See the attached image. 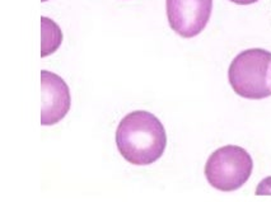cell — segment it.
<instances>
[{
    "label": "cell",
    "mask_w": 271,
    "mask_h": 202,
    "mask_svg": "<svg viewBox=\"0 0 271 202\" xmlns=\"http://www.w3.org/2000/svg\"><path fill=\"white\" fill-rule=\"evenodd\" d=\"M41 125L52 126L68 114L71 105L70 89L60 75L41 71Z\"/></svg>",
    "instance_id": "obj_5"
},
{
    "label": "cell",
    "mask_w": 271,
    "mask_h": 202,
    "mask_svg": "<svg viewBox=\"0 0 271 202\" xmlns=\"http://www.w3.org/2000/svg\"><path fill=\"white\" fill-rule=\"evenodd\" d=\"M229 1L234 3V4H238V5H250V4L257 3L259 0H229Z\"/></svg>",
    "instance_id": "obj_8"
},
{
    "label": "cell",
    "mask_w": 271,
    "mask_h": 202,
    "mask_svg": "<svg viewBox=\"0 0 271 202\" xmlns=\"http://www.w3.org/2000/svg\"><path fill=\"white\" fill-rule=\"evenodd\" d=\"M228 81L242 98L260 101L271 97V52L263 49H248L232 60Z\"/></svg>",
    "instance_id": "obj_2"
},
{
    "label": "cell",
    "mask_w": 271,
    "mask_h": 202,
    "mask_svg": "<svg viewBox=\"0 0 271 202\" xmlns=\"http://www.w3.org/2000/svg\"><path fill=\"white\" fill-rule=\"evenodd\" d=\"M41 1H42V3H45V1H49V0H41Z\"/></svg>",
    "instance_id": "obj_9"
},
{
    "label": "cell",
    "mask_w": 271,
    "mask_h": 202,
    "mask_svg": "<svg viewBox=\"0 0 271 202\" xmlns=\"http://www.w3.org/2000/svg\"><path fill=\"white\" fill-rule=\"evenodd\" d=\"M253 171V160L246 149L225 145L216 149L206 160L204 174L208 183L220 192H233L243 187Z\"/></svg>",
    "instance_id": "obj_3"
},
{
    "label": "cell",
    "mask_w": 271,
    "mask_h": 202,
    "mask_svg": "<svg viewBox=\"0 0 271 202\" xmlns=\"http://www.w3.org/2000/svg\"><path fill=\"white\" fill-rule=\"evenodd\" d=\"M255 194H256V196H271V175L263 178L262 181L257 184Z\"/></svg>",
    "instance_id": "obj_7"
},
{
    "label": "cell",
    "mask_w": 271,
    "mask_h": 202,
    "mask_svg": "<svg viewBox=\"0 0 271 202\" xmlns=\"http://www.w3.org/2000/svg\"><path fill=\"white\" fill-rule=\"evenodd\" d=\"M116 146L121 156L130 164H153L164 154L167 146L165 129L161 120L150 112H130L117 125Z\"/></svg>",
    "instance_id": "obj_1"
},
{
    "label": "cell",
    "mask_w": 271,
    "mask_h": 202,
    "mask_svg": "<svg viewBox=\"0 0 271 202\" xmlns=\"http://www.w3.org/2000/svg\"><path fill=\"white\" fill-rule=\"evenodd\" d=\"M165 12L172 31L183 38H192L208 25L213 0H165Z\"/></svg>",
    "instance_id": "obj_4"
},
{
    "label": "cell",
    "mask_w": 271,
    "mask_h": 202,
    "mask_svg": "<svg viewBox=\"0 0 271 202\" xmlns=\"http://www.w3.org/2000/svg\"><path fill=\"white\" fill-rule=\"evenodd\" d=\"M62 42L61 28L51 18L41 17V56L46 57L59 50Z\"/></svg>",
    "instance_id": "obj_6"
}]
</instances>
